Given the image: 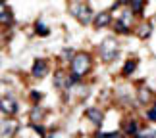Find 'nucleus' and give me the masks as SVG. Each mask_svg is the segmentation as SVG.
Here are the masks:
<instances>
[{"mask_svg": "<svg viewBox=\"0 0 156 138\" xmlns=\"http://www.w3.org/2000/svg\"><path fill=\"white\" fill-rule=\"evenodd\" d=\"M35 130H37V134H41V136H44V129L43 127H41V125H35V127H33Z\"/></svg>", "mask_w": 156, "mask_h": 138, "instance_id": "21", "label": "nucleus"}, {"mask_svg": "<svg viewBox=\"0 0 156 138\" xmlns=\"http://www.w3.org/2000/svg\"><path fill=\"white\" fill-rule=\"evenodd\" d=\"M43 113H44V109H43V107H33V111H31V121H41V119H43L44 115H43Z\"/></svg>", "mask_w": 156, "mask_h": 138, "instance_id": "13", "label": "nucleus"}, {"mask_svg": "<svg viewBox=\"0 0 156 138\" xmlns=\"http://www.w3.org/2000/svg\"><path fill=\"white\" fill-rule=\"evenodd\" d=\"M110 21H112V15H110V12H102V14H98L97 17H94V27L102 29V27H106Z\"/></svg>", "mask_w": 156, "mask_h": 138, "instance_id": "6", "label": "nucleus"}, {"mask_svg": "<svg viewBox=\"0 0 156 138\" xmlns=\"http://www.w3.org/2000/svg\"><path fill=\"white\" fill-rule=\"evenodd\" d=\"M154 109H156V106H154Z\"/></svg>", "mask_w": 156, "mask_h": 138, "instance_id": "26", "label": "nucleus"}, {"mask_svg": "<svg viewBox=\"0 0 156 138\" xmlns=\"http://www.w3.org/2000/svg\"><path fill=\"white\" fill-rule=\"evenodd\" d=\"M139 98H141L143 104H147V102L151 100V92H148L147 88H141V90H139Z\"/></svg>", "mask_w": 156, "mask_h": 138, "instance_id": "18", "label": "nucleus"}, {"mask_svg": "<svg viewBox=\"0 0 156 138\" xmlns=\"http://www.w3.org/2000/svg\"><path fill=\"white\" fill-rule=\"evenodd\" d=\"M62 59H66V62H73L75 58V52L71 50V48H66V50H62V56H60Z\"/></svg>", "mask_w": 156, "mask_h": 138, "instance_id": "15", "label": "nucleus"}, {"mask_svg": "<svg viewBox=\"0 0 156 138\" xmlns=\"http://www.w3.org/2000/svg\"><path fill=\"white\" fill-rule=\"evenodd\" d=\"M108 138H123L119 133H114V134H108Z\"/></svg>", "mask_w": 156, "mask_h": 138, "instance_id": "23", "label": "nucleus"}, {"mask_svg": "<svg viewBox=\"0 0 156 138\" xmlns=\"http://www.w3.org/2000/svg\"><path fill=\"white\" fill-rule=\"evenodd\" d=\"M31 100L35 102V104H39V100H41V94H39V92H31Z\"/></svg>", "mask_w": 156, "mask_h": 138, "instance_id": "20", "label": "nucleus"}, {"mask_svg": "<svg viewBox=\"0 0 156 138\" xmlns=\"http://www.w3.org/2000/svg\"><path fill=\"white\" fill-rule=\"evenodd\" d=\"M100 58L104 59V62H114V59L118 58V54H119V50H118V42L114 39H106L102 44H100Z\"/></svg>", "mask_w": 156, "mask_h": 138, "instance_id": "2", "label": "nucleus"}, {"mask_svg": "<svg viewBox=\"0 0 156 138\" xmlns=\"http://www.w3.org/2000/svg\"><path fill=\"white\" fill-rule=\"evenodd\" d=\"M94 138H108V134H102V133H97V134H94Z\"/></svg>", "mask_w": 156, "mask_h": 138, "instance_id": "24", "label": "nucleus"}, {"mask_svg": "<svg viewBox=\"0 0 156 138\" xmlns=\"http://www.w3.org/2000/svg\"><path fill=\"white\" fill-rule=\"evenodd\" d=\"M35 31H37L39 35H43V37H44V35H48V27H46L43 21H37V23H35Z\"/></svg>", "mask_w": 156, "mask_h": 138, "instance_id": "16", "label": "nucleus"}, {"mask_svg": "<svg viewBox=\"0 0 156 138\" xmlns=\"http://www.w3.org/2000/svg\"><path fill=\"white\" fill-rule=\"evenodd\" d=\"M114 27H116L118 33H129V27L125 25V23H122V21H116V25H114Z\"/></svg>", "mask_w": 156, "mask_h": 138, "instance_id": "19", "label": "nucleus"}, {"mask_svg": "<svg viewBox=\"0 0 156 138\" xmlns=\"http://www.w3.org/2000/svg\"><path fill=\"white\" fill-rule=\"evenodd\" d=\"M148 121H156V109L148 111Z\"/></svg>", "mask_w": 156, "mask_h": 138, "instance_id": "22", "label": "nucleus"}, {"mask_svg": "<svg viewBox=\"0 0 156 138\" xmlns=\"http://www.w3.org/2000/svg\"><path fill=\"white\" fill-rule=\"evenodd\" d=\"M89 69H91V56L85 54V52L75 54L73 62H71V71H73V75L83 77L85 73H89Z\"/></svg>", "mask_w": 156, "mask_h": 138, "instance_id": "1", "label": "nucleus"}, {"mask_svg": "<svg viewBox=\"0 0 156 138\" xmlns=\"http://www.w3.org/2000/svg\"><path fill=\"white\" fill-rule=\"evenodd\" d=\"M0 21H2L4 25H12V23H14L12 12H10V8H6V6H2V10H0Z\"/></svg>", "mask_w": 156, "mask_h": 138, "instance_id": "8", "label": "nucleus"}, {"mask_svg": "<svg viewBox=\"0 0 156 138\" xmlns=\"http://www.w3.org/2000/svg\"><path fill=\"white\" fill-rule=\"evenodd\" d=\"M71 14H73V17L79 19L83 25H89V23L93 21V12L85 4H73L71 6Z\"/></svg>", "mask_w": 156, "mask_h": 138, "instance_id": "3", "label": "nucleus"}, {"mask_svg": "<svg viewBox=\"0 0 156 138\" xmlns=\"http://www.w3.org/2000/svg\"><path fill=\"white\" fill-rule=\"evenodd\" d=\"M87 117L91 119V121L97 125V127H100L102 125V113H100L98 109H94V107H91V109H87Z\"/></svg>", "mask_w": 156, "mask_h": 138, "instance_id": "7", "label": "nucleus"}, {"mask_svg": "<svg viewBox=\"0 0 156 138\" xmlns=\"http://www.w3.org/2000/svg\"><path fill=\"white\" fill-rule=\"evenodd\" d=\"M125 2H131V0H125Z\"/></svg>", "mask_w": 156, "mask_h": 138, "instance_id": "25", "label": "nucleus"}, {"mask_svg": "<svg viewBox=\"0 0 156 138\" xmlns=\"http://www.w3.org/2000/svg\"><path fill=\"white\" fill-rule=\"evenodd\" d=\"M137 67V59H129V62H125L123 65V75H131Z\"/></svg>", "mask_w": 156, "mask_h": 138, "instance_id": "12", "label": "nucleus"}, {"mask_svg": "<svg viewBox=\"0 0 156 138\" xmlns=\"http://www.w3.org/2000/svg\"><path fill=\"white\" fill-rule=\"evenodd\" d=\"M16 129H17V123L16 121H4L2 123V134L4 136H12Z\"/></svg>", "mask_w": 156, "mask_h": 138, "instance_id": "9", "label": "nucleus"}, {"mask_svg": "<svg viewBox=\"0 0 156 138\" xmlns=\"http://www.w3.org/2000/svg\"><path fill=\"white\" fill-rule=\"evenodd\" d=\"M123 129H125V133L131 134V136H137V134H139V127H137L135 121H127V123L123 125Z\"/></svg>", "mask_w": 156, "mask_h": 138, "instance_id": "10", "label": "nucleus"}, {"mask_svg": "<svg viewBox=\"0 0 156 138\" xmlns=\"http://www.w3.org/2000/svg\"><path fill=\"white\" fill-rule=\"evenodd\" d=\"M0 107H2V111L6 113V115H14V113H17V109H20L17 100H14V98H2Z\"/></svg>", "mask_w": 156, "mask_h": 138, "instance_id": "4", "label": "nucleus"}, {"mask_svg": "<svg viewBox=\"0 0 156 138\" xmlns=\"http://www.w3.org/2000/svg\"><path fill=\"white\" fill-rule=\"evenodd\" d=\"M46 73H48V63H46L44 59H37V62L33 63V77L35 79H43Z\"/></svg>", "mask_w": 156, "mask_h": 138, "instance_id": "5", "label": "nucleus"}, {"mask_svg": "<svg viewBox=\"0 0 156 138\" xmlns=\"http://www.w3.org/2000/svg\"><path fill=\"white\" fill-rule=\"evenodd\" d=\"M151 31H152L151 23H143V25L139 27V37L141 39H148V37H151Z\"/></svg>", "mask_w": 156, "mask_h": 138, "instance_id": "11", "label": "nucleus"}, {"mask_svg": "<svg viewBox=\"0 0 156 138\" xmlns=\"http://www.w3.org/2000/svg\"><path fill=\"white\" fill-rule=\"evenodd\" d=\"M143 0H131V12H133V14H141L143 12Z\"/></svg>", "mask_w": 156, "mask_h": 138, "instance_id": "14", "label": "nucleus"}, {"mask_svg": "<svg viewBox=\"0 0 156 138\" xmlns=\"http://www.w3.org/2000/svg\"><path fill=\"white\" fill-rule=\"evenodd\" d=\"M137 138H156V130H152V129H145V130H141V133L137 134Z\"/></svg>", "mask_w": 156, "mask_h": 138, "instance_id": "17", "label": "nucleus"}]
</instances>
